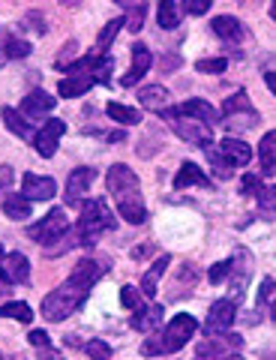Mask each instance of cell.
<instances>
[{
    "mask_svg": "<svg viewBox=\"0 0 276 360\" xmlns=\"http://www.w3.org/2000/svg\"><path fill=\"white\" fill-rule=\"evenodd\" d=\"M108 270H112V262H108V258H81L72 274L66 276V283L60 288H54L51 295H46V300H42V307H39L42 319L51 321V324L66 321L87 300L91 288L108 274Z\"/></svg>",
    "mask_w": 276,
    "mask_h": 360,
    "instance_id": "obj_1",
    "label": "cell"
},
{
    "mask_svg": "<svg viewBox=\"0 0 276 360\" xmlns=\"http://www.w3.org/2000/svg\"><path fill=\"white\" fill-rule=\"evenodd\" d=\"M105 186L112 198L117 201V210L129 225H141L147 219V205L141 198V184H138V174L126 165H112L105 174Z\"/></svg>",
    "mask_w": 276,
    "mask_h": 360,
    "instance_id": "obj_2",
    "label": "cell"
},
{
    "mask_svg": "<svg viewBox=\"0 0 276 360\" xmlns=\"http://www.w3.org/2000/svg\"><path fill=\"white\" fill-rule=\"evenodd\" d=\"M195 333H198V321L192 319V315L178 312L169 324H165V330L159 336H147V340L141 342V354H145V357L174 354V352H180V348L190 345V340Z\"/></svg>",
    "mask_w": 276,
    "mask_h": 360,
    "instance_id": "obj_3",
    "label": "cell"
},
{
    "mask_svg": "<svg viewBox=\"0 0 276 360\" xmlns=\"http://www.w3.org/2000/svg\"><path fill=\"white\" fill-rule=\"evenodd\" d=\"M79 207H81V217H79V234H75V238H79L81 246H96L99 238H103V231L114 229L117 222L103 198H84Z\"/></svg>",
    "mask_w": 276,
    "mask_h": 360,
    "instance_id": "obj_4",
    "label": "cell"
},
{
    "mask_svg": "<svg viewBox=\"0 0 276 360\" xmlns=\"http://www.w3.org/2000/svg\"><path fill=\"white\" fill-rule=\"evenodd\" d=\"M66 231H70V217H66L63 207H54V210H48L39 222L30 225V229H27V238L37 240V243H42V246H48V243H54V240L66 238Z\"/></svg>",
    "mask_w": 276,
    "mask_h": 360,
    "instance_id": "obj_5",
    "label": "cell"
},
{
    "mask_svg": "<svg viewBox=\"0 0 276 360\" xmlns=\"http://www.w3.org/2000/svg\"><path fill=\"white\" fill-rule=\"evenodd\" d=\"M258 120H261L258 111L249 105V96L247 94H235V96L225 99V105H223V123H225V129L244 132L249 127H256Z\"/></svg>",
    "mask_w": 276,
    "mask_h": 360,
    "instance_id": "obj_6",
    "label": "cell"
},
{
    "mask_svg": "<svg viewBox=\"0 0 276 360\" xmlns=\"http://www.w3.org/2000/svg\"><path fill=\"white\" fill-rule=\"evenodd\" d=\"M159 115L171 123V129L178 132L183 141L195 144V148H211V127H204V123H198V120H192V117H183V115H178L174 108H162Z\"/></svg>",
    "mask_w": 276,
    "mask_h": 360,
    "instance_id": "obj_7",
    "label": "cell"
},
{
    "mask_svg": "<svg viewBox=\"0 0 276 360\" xmlns=\"http://www.w3.org/2000/svg\"><path fill=\"white\" fill-rule=\"evenodd\" d=\"M112 66H114V60L108 58V54L91 51V54H84V58L72 60L63 72H70V75H87V78H93L96 84H108V78H112Z\"/></svg>",
    "mask_w": 276,
    "mask_h": 360,
    "instance_id": "obj_8",
    "label": "cell"
},
{
    "mask_svg": "<svg viewBox=\"0 0 276 360\" xmlns=\"http://www.w3.org/2000/svg\"><path fill=\"white\" fill-rule=\"evenodd\" d=\"M237 319V300H216L211 312H207V319L202 324V333L204 336H219V333H228V328L235 324Z\"/></svg>",
    "mask_w": 276,
    "mask_h": 360,
    "instance_id": "obj_9",
    "label": "cell"
},
{
    "mask_svg": "<svg viewBox=\"0 0 276 360\" xmlns=\"http://www.w3.org/2000/svg\"><path fill=\"white\" fill-rule=\"evenodd\" d=\"M66 132V123L63 120H46V127L33 132V148H37V153L42 156V160H51L54 153H58V141L63 139Z\"/></svg>",
    "mask_w": 276,
    "mask_h": 360,
    "instance_id": "obj_10",
    "label": "cell"
},
{
    "mask_svg": "<svg viewBox=\"0 0 276 360\" xmlns=\"http://www.w3.org/2000/svg\"><path fill=\"white\" fill-rule=\"evenodd\" d=\"M96 180V168L91 165H81L75 168V172L70 174V180H66V205H75L79 207L81 201L87 198V193H91V184Z\"/></svg>",
    "mask_w": 276,
    "mask_h": 360,
    "instance_id": "obj_11",
    "label": "cell"
},
{
    "mask_svg": "<svg viewBox=\"0 0 276 360\" xmlns=\"http://www.w3.org/2000/svg\"><path fill=\"white\" fill-rule=\"evenodd\" d=\"M0 279L9 285H21L30 279V262L25 252H4V258H0Z\"/></svg>",
    "mask_w": 276,
    "mask_h": 360,
    "instance_id": "obj_12",
    "label": "cell"
},
{
    "mask_svg": "<svg viewBox=\"0 0 276 360\" xmlns=\"http://www.w3.org/2000/svg\"><path fill=\"white\" fill-rule=\"evenodd\" d=\"M54 193H58V184H54L51 177H42L33 172L21 177V195L27 201H48V198H54Z\"/></svg>",
    "mask_w": 276,
    "mask_h": 360,
    "instance_id": "obj_13",
    "label": "cell"
},
{
    "mask_svg": "<svg viewBox=\"0 0 276 360\" xmlns=\"http://www.w3.org/2000/svg\"><path fill=\"white\" fill-rule=\"evenodd\" d=\"M153 66V54H150V49L145 42H136L132 45V66H129V72L120 78V84L124 87H136L141 78H145V72Z\"/></svg>",
    "mask_w": 276,
    "mask_h": 360,
    "instance_id": "obj_14",
    "label": "cell"
},
{
    "mask_svg": "<svg viewBox=\"0 0 276 360\" xmlns=\"http://www.w3.org/2000/svg\"><path fill=\"white\" fill-rule=\"evenodd\" d=\"M58 105V96L46 94V90H30L25 96V103H21V115L27 120H37V117H46L51 115V108Z\"/></svg>",
    "mask_w": 276,
    "mask_h": 360,
    "instance_id": "obj_15",
    "label": "cell"
},
{
    "mask_svg": "<svg viewBox=\"0 0 276 360\" xmlns=\"http://www.w3.org/2000/svg\"><path fill=\"white\" fill-rule=\"evenodd\" d=\"M174 111L183 115V117H192L198 123H204V127H216V123H219V111L211 103H204V99H186V103L178 105Z\"/></svg>",
    "mask_w": 276,
    "mask_h": 360,
    "instance_id": "obj_16",
    "label": "cell"
},
{
    "mask_svg": "<svg viewBox=\"0 0 276 360\" xmlns=\"http://www.w3.org/2000/svg\"><path fill=\"white\" fill-rule=\"evenodd\" d=\"M211 27H213L216 37H219V39H225L228 45L244 42V37H247V27L240 25L235 15H216V18L211 21Z\"/></svg>",
    "mask_w": 276,
    "mask_h": 360,
    "instance_id": "obj_17",
    "label": "cell"
},
{
    "mask_svg": "<svg viewBox=\"0 0 276 360\" xmlns=\"http://www.w3.org/2000/svg\"><path fill=\"white\" fill-rule=\"evenodd\" d=\"M219 153H223L235 168H244V165L252 162V148L240 139H223L219 141Z\"/></svg>",
    "mask_w": 276,
    "mask_h": 360,
    "instance_id": "obj_18",
    "label": "cell"
},
{
    "mask_svg": "<svg viewBox=\"0 0 276 360\" xmlns=\"http://www.w3.org/2000/svg\"><path fill=\"white\" fill-rule=\"evenodd\" d=\"M162 315H165V309L159 307V303H153V307H141L138 312H132V328L136 330H141V333H153L162 324Z\"/></svg>",
    "mask_w": 276,
    "mask_h": 360,
    "instance_id": "obj_19",
    "label": "cell"
},
{
    "mask_svg": "<svg viewBox=\"0 0 276 360\" xmlns=\"http://www.w3.org/2000/svg\"><path fill=\"white\" fill-rule=\"evenodd\" d=\"M169 264H171V255H159L157 262H153V267L145 270V276H141V285H138L141 297H153V295H157V285H159L162 274L169 270Z\"/></svg>",
    "mask_w": 276,
    "mask_h": 360,
    "instance_id": "obj_20",
    "label": "cell"
},
{
    "mask_svg": "<svg viewBox=\"0 0 276 360\" xmlns=\"http://www.w3.org/2000/svg\"><path fill=\"white\" fill-rule=\"evenodd\" d=\"M186 186H207L211 189V177H207L202 168H198L195 162H190V160L180 165L178 177H174V189H186Z\"/></svg>",
    "mask_w": 276,
    "mask_h": 360,
    "instance_id": "obj_21",
    "label": "cell"
},
{
    "mask_svg": "<svg viewBox=\"0 0 276 360\" xmlns=\"http://www.w3.org/2000/svg\"><path fill=\"white\" fill-rule=\"evenodd\" d=\"M93 84L96 82H93V78H87V75H66V78H60V82H58V96H63V99L84 96Z\"/></svg>",
    "mask_w": 276,
    "mask_h": 360,
    "instance_id": "obj_22",
    "label": "cell"
},
{
    "mask_svg": "<svg viewBox=\"0 0 276 360\" xmlns=\"http://www.w3.org/2000/svg\"><path fill=\"white\" fill-rule=\"evenodd\" d=\"M0 115H4V123H6V129L9 132H15L18 139H33V123L21 115V111H15V108H4L0 111Z\"/></svg>",
    "mask_w": 276,
    "mask_h": 360,
    "instance_id": "obj_23",
    "label": "cell"
},
{
    "mask_svg": "<svg viewBox=\"0 0 276 360\" xmlns=\"http://www.w3.org/2000/svg\"><path fill=\"white\" fill-rule=\"evenodd\" d=\"M258 156H261V174L273 177L276 174V132H268L258 144Z\"/></svg>",
    "mask_w": 276,
    "mask_h": 360,
    "instance_id": "obj_24",
    "label": "cell"
},
{
    "mask_svg": "<svg viewBox=\"0 0 276 360\" xmlns=\"http://www.w3.org/2000/svg\"><path fill=\"white\" fill-rule=\"evenodd\" d=\"M138 103L145 108H153V111H162L165 103H169V90H165L162 84H150V87H141L138 94Z\"/></svg>",
    "mask_w": 276,
    "mask_h": 360,
    "instance_id": "obj_25",
    "label": "cell"
},
{
    "mask_svg": "<svg viewBox=\"0 0 276 360\" xmlns=\"http://www.w3.org/2000/svg\"><path fill=\"white\" fill-rule=\"evenodd\" d=\"M4 213H6L9 219H15V222L27 219V217H30V201L21 195V193H9V195L4 198Z\"/></svg>",
    "mask_w": 276,
    "mask_h": 360,
    "instance_id": "obj_26",
    "label": "cell"
},
{
    "mask_svg": "<svg viewBox=\"0 0 276 360\" xmlns=\"http://www.w3.org/2000/svg\"><path fill=\"white\" fill-rule=\"evenodd\" d=\"M105 115L112 120H117L120 127H136V123H141V111L138 108H129V105H120V103H108Z\"/></svg>",
    "mask_w": 276,
    "mask_h": 360,
    "instance_id": "obj_27",
    "label": "cell"
},
{
    "mask_svg": "<svg viewBox=\"0 0 276 360\" xmlns=\"http://www.w3.org/2000/svg\"><path fill=\"white\" fill-rule=\"evenodd\" d=\"M157 21L162 30H174L180 25V9H178V0H159V9H157Z\"/></svg>",
    "mask_w": 276,
    "mask_h": 360,
    "instance_id": "obj_28",
    "label": "cell"
},
{
    "mask_svg": "<svg viewBox=\"0 0 276 360\" xmlns=\"http://www.w3.org/2000/svg\"><path fill=\"white\" fill-rule=\"evenodd\" d=\"M0 319H15L21 324H30L33 321V309L27 307L25 300H9L0 307Z\"/></svg>",
    "mask_w": 276,
    "mask_h": 360,
    "instance_id": "obj_29",
    "label": "cell"
},
{
    "mask_svg": "<svg viewBox=\"0 0 276 360\" xmlns=\"http://www.w3.org/2000/svg\"><path fill=\"white\" fill-rule=\"evenodd\" d=\"M207 150V162H211V168H213V174L219 177V180H228V177H235V165H231L228 160L219 150H213V148H204Z\"/></svg>",
    "mask_w": 276,
    "mask_h": 360,
    "instance_id": "obj_30",
    "label": "cell"
},
{
    "mask_svg": "<svg viewBox=\"0 0 276 360\" xmlns=\"http://www.w3.org/2000/svg\"><path fill=\"white\" fill-rule=\"evenodd\" d=\"M30 51H33V45L27 39H18V37H6L4 39V54L9 60H21V58H27Z\"/></svg>",
    "mask_w": 276,
    "mask_h": 360,
    "instance_id": "obj_31",
    "label": "cell"
},
{
    "mask_svg": "<svg viewBox=\"0 0 276 360\" xmlns=\"http://www.w3.org/2000/svg\"><path fill=\"white\" fill-rule=\"evenodd\" d=\"M120 27H124V18H112V21H108V25L103 27V33H99V39H96V54H105V49H108V45H112V39L117 37V30Z\"/></svg>",
    "mask_w": 276,
    "mask_h": 360,
    "instance_id": "obj_32",
    "label": "cell"
},
{
    "mask_svg": "<svg viewBox=\"0 0 276 360\" xmlns=\"http://www.w3.org/2000/svg\"><path fill=\"white\" fill-rule=\"evenodd\" d=\"M145 18H147V4L141 0V4H136L126 13V18H124V27H129V33H138L141 27H145Z\"/></svg>",
    "mask_w": 276,
    "mask_h": 360,
    "instance_id": "obj_33",
    "label": "cell"
},
{
    "mask_svg": "<svg viewBox=\"0 0 276 360\" xmlns=\"http://www.w3.org/2000/svg\"><path fill=\"white\" fill-rule=\"evenodd\" d=\"M120 303H124L129 312H138L141 307H145V297H141V291L136 285H124L120 288Z\"/></svg>",
    "mask_w": 276,
    "mask_h": 360,
    "instance_id": "obj_34",
    "label": "cell"
},
{
    "mask_svg": "<svg viewBox=\"0 0 276 360\" xmlns=\"http://www.w3.org/2000/svg\"><path fill=\"white\" fill-rule=\"evenodd\" d=\"M195 70L204 72V75H219V72L228 70V60L225 58H202V60L195 63Z\"/></svg>",
    "mask_w": 276,
    "mask_h": 360,
    "instance_id": "obj_35",
    "label": "cell"
},
{
    "mask_svg": "<svg viewBox=\"0 0 276 360\" xmlns=\"http://www.w3.org/2000/svg\"><path fill=\"white\" fill-rule=\"evenodd\" d=\"M84 354L91 360H112V345L103 340H91V342H84Z\"/></svg>",
    "mask_w": 276,
    "mask_h": 360,
    "instance_id": "obj_36",
    "label": "cell"
},
{
    "mask_svg": "<svg viewBox=\"0 0 276 360\" xmlns=\"http://www.w3.org/2000/svg\"><path fill=\"white\" fill-rule=\"evenodd\" d=\"M256 198L261 201V213H264V219H273V207H276L273 189H270V186H261V193H258Z\"/></svg>",
    "mask_w": 276,
    "mask_h": 360,
    "instance_id": "obj_37",
    "label": "cell"
},
{
    "mask_svg": "<svg viewBox=\"0 0 276 360\" xmlns=\"http://www.w3.org/2000/svg\"><path fill=\"white\" fill-rule=\"evenodd\" d=\"M180 6L186 15H204L213 6V0H180Z\"/></svg>",
    "mask_w": 276,
    "mask_h": 360,
    "instance_id": "obj_38",
    "label": "cell"
},
{
    "mask_svg": "<svg viewBox=\"0 0 276 360\" xmlns=\"http://www.w3.org/2000/svg\"><path fill=\"white\" fill-rule=\"evenodd\" d=\"M231 276V262H216L213 267H211V274H207V283H213V285H219L223 279H228Z\"/></svg>",
    "mask_w": 276,
    "mask_h": 360,
    "instance_id": "obj_39",
    "label": "cell"
},
{
    "mask_svg": "<svg viewBox=\"0 0 276 360\" xmlns=\"http://www.w3.org/2000/svg\"><path fill=\"white\" fill-rule=\"evenodd\" d=\"M27 342H30V345H37L39 352L51 348V340H48V333H46V330H30V333H27Z\"/></svg>",
    "mask_w": 276,
    "mask_h": 360,
    "instance_id": "obj_40",
    "label": "cell"
},
{
    "mask_svg": "<svg viewBox=\"0 0 276 360\" xmlns=\"http://www.w3.org/2000/svg\"><path fill=\"white\" fill-rule=\"evenodd\" d=\"M261 193V180H258V174H244V195H252L256 198Z\"/></svg>",
    "mask_w": 276,
    "mask_h": 360,
    "instance_id": "obj_41",
    "label": "cell"
},
{
    "mask_svg": "<svg viewBox=\"0 0 276 360\" xmlns=\"http://www.w3.org/2000/svg\"><path fill=\"white\" fill-rule=\"evenodd\" d=\"M75 51H79V45H75V42H66V49H63V58H58V70H66V66L72 63Z\"/></svg>",
    "mask_w": 276,
    "mask_h": 360,
    "instance_id": "obj_42",
    "label": "cell"
},
{
    "mask_svg": "<svg viewBox=\"0 0 276 360\" xmlns=\"http://www.w3.org/2000/svg\"><path fill=\"white\" fill-rule=\"evenodd\" d=\"M13 186V165H0V193Z\"/></svg>",
    "mask_w": 276,
    "mask_h": 360,
    "instance_id": "obj_43",
    "label": "cell"
},
{
    "mask_svg": "<svg viewBox=\"0 0 276 360\" xmlns=\"http://www.w3.org/2000/svg\"><path fill=\"white\" fill-rule=\"evenodd\" d=\"M270 291H273V279L268 276V279H264V283H261V297H258L261 309H264V307H268V303H270Z\"/></svg>",
    "mask_w": 276,
    "mask_h": 360,
    "instance_id": "obj_44",
    "label": "cell"
},
{
    "mask_svg": "<svg viewBox=\"0 0 276 360\" xmlns=\"http://www.w3.org/2000/svg\"><path fill=\"white\" fill-rule=\"evenodd\" d=\"M264 84H268L270 90H276V75H273V70H264Z\"/></svg>",
    "mask_w": 276,
    "mask_h": 360,
    "instance_id": "obj_45",
    "label": "cell"
},
{
    "mask_svg": "<svg viewBox=\"0 0 276 360\" xmlns=\"http://www.w3.org/2000/svg\"><path fill=\"white\" fill-rule=\"evenodd\" d=\"M60 4H63V6H79L81 0H60Z\"/></svg>",
    "mask_w": 276,
    "mask_h": 360,
    "instance_id": "obj_46",
    "label": "cell"
},
{
    "mask_svg": "<svg viewBox=\"0 0 276 360\" xmlns=\"http://www.w3.org/2000/svg\"><path fill=\"white\" fill-rule=\"evenodd\" d=\"M0 360H21V357H15V354H0Z\"/></svg>",
    "mask_w": 276,
    "mask_h": 360,
    "instance_id": "obj_47",
    "label": "cell"
},
{
    "mask_svg": "<svg viewBox=\"0 0 276 360\" xmlns=\"http://www.w3.org/2000/svg\"><path fill=\"white\" fill-rule=\"evenodd\" d=\"M223 360H244V357H240V354H228V357H223Z\"/></svg>",
    "mask_w": 276,
    "mask_h": 360,
    "instance_id": "obj_48",
    "label": "cell"
},
{
    "mask_svg": "<svg viewBox=\"0 0 276 360\" xmlns=\"http://www.w3.org/2000/svg\"><path fill=\"white\" fill-rule=\"evenodd\" d=\"M114 4H120V6H129V4H132V0H114Z\"/></svg>",
    "mask_w": 276,
    "mask_h": 360,
    "instance_id": "obj_49",
    "label": "cell"
},
{
    "mask_svg": "<svg viewBox=\"0 0 276 360\" xmlns=\"http://www.w3.org/2000/svg\"><path fill=\"white\" fill-rule=\"evenodd\" d=\"M0 258H4V246H0Z\"/></svg>",
    "mask_w": 276,
    "mask_h": 360,
    "instance_id": "obj_50",
    "label": "cell"
}]
</instances>
